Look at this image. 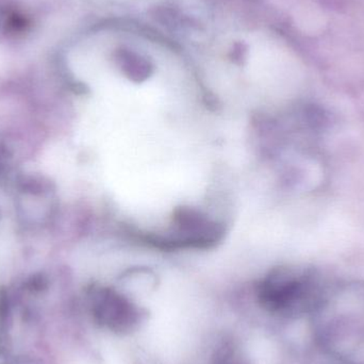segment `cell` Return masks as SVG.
<instances>
[{
    "label": "cell",
    "mask_w": 364,
    "mask_h": 364,
    "mask_svg": "<svg viewBox=\"0 0 364 364\" xmlns=\"http://www.w3.org/2000/svg\"><path fill=\"white\" fill-rule=\"evenodd\" d=\"M318 346L344 364H364V282L331 279L310 316Z\"/></svg>",
    "instance_id": "cell-1"
},
{
    "label": "cell",
    "mask_w": 364,
    "mask_h": 364,
    "mask_svg": "<svg viewBox=\"0 0 364 364\" xmlns=\"http://www.w3.org/2000/svg\"><path fill=\"white\" fill-rule=\"evenodd\" d=\"M333 278L311 267H280L258 287L261 305L287 318L311 316Z\"/></svg>",
    "instance_id": "cell-2"
},
{
    "label": "cell",
    "mask_w": 364,
    "mask_h": 364,
    "mask_svg": "<svg viewBox=\"0 0 364 364\" xmlns=\"http://www.w3.org/2000/svg\"><path fill=\"white\" fill-rule=\"evenodd\" d=\"M117 55L122 70L130 80L143 82L153 74L154 65L146 58L127 49H122Z\"/></svg>",
    "instance_id": "cell-3"
},
{
    "label": "cell",
    "mask_w": 364,
    "mask_h": 364,
    "mask_svg": "<svg viewBox=\"0 0 364 364\" xmlns=\"http://www.w3.org/2000/svg\"><path fill=\"white\" fill-rule=\"evenodd\" d=\"M246 45L244 43H237L233 47L232 51V60L237 63H241L242 60L245 58L246 55Z\"/></svg>",
    "instance_id": "cell-4"
}]
</instances>
